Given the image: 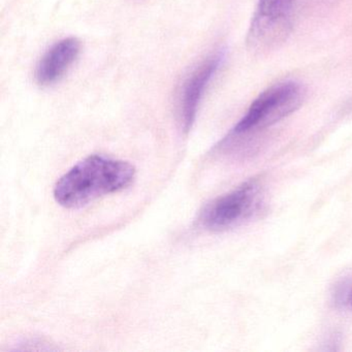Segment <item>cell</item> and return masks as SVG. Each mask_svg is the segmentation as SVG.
<instances>
[{
  "instance_id": "6da1fadb",
  "label": "cell",
  "mask_w": 352,
  "mask_h": 352,
  "mask_svg": "<svg viewBox=\"0 0 352 352\" xmlns=\"http://www.w3.org/2000/svg\"><path fill=\"white\" fill-rule=\"evenodd\" d=\"M135 178V168L129 162L88 156L57 181L55 201L67 209H79L98 197L127 188Z\"/></svg>"
},
{
  "instance_id": "7a4b0ae2",
  "label": "cell",
  "mask_w": 352,
  "mask_h": 352,
  "mask_svg": "<svg viewBox=\"0 0 352 352\" xmlns=\"http://www.w3.org/2000/svg\"><path fill=\"white\" fill-rule=\"evenodd\" d=\"M305 98L300 84L285 82L265 90L249 108L248 112L230 131V137L263 131L298 110Z\"/></svg>"
},
{
  "instance_id": "3957f363",
  "label": "cell",
  "mask_w": 352,
  "mask_h": 352,
  "mask_svg": "<svg viewBox=\"0 0 352 352\" xmlns=\"http://www.w3.org/2000/svg\"><path fill=\"white\" fill-rule=\"evenodd\" d=\"M296 0H259L247 36L249 50L265 55L287 40Z\"/></svg>"
},
{
  "instance_id": "277c9868",
  "label": "cell",
  "mask_w": 352,
  "mask_h": 352,
  "mask_svg": "<svg viewBox=\"0 0 352 352\" xmlns=\"http://www.w3.org/2000/svg\"><path fill=\"white\" fill-rule=\"evenodd\" d=\"M261 188L247 182L207 206L201 212V224L211 232H223L252 217L261 206Z\"/></svg>"
},
{
  "instance_id": "5b68a950",
  "label": "cell",
  "mask_w": 352,
  "mask_h": 352,
  "mask_svg": "<svg viewBox=\"0 0 352 352\" xmlns=\"http://www.w3.org/2000/svg\"><path fill=\"white\" fill-rule=\"evenodd\" d=\"M223 58L224 52L222 51L208 57L183 84L180 96V112L182 126L185 131H188L192 126L204 92L219 69Z\"/></svg>"
},
{
  "instance_id": "8992f818",
  "label": "cell",
  "mask_w": 352,
  "mask_h": 352,
  "mask_svg": "<svg viewBox=\"0 0 352 352\" xmlns=\"http://www.w3.org/2000/svg\"><path fill=\"white\" fill-rule=\"evenodd\" d=\"M81 49L79 40L67 38L53 45L42 57L36 69V79L40 85L55 83L75 63Z\"/></svg>"
},
{
  "instance_id": "52a82bcc",
  "label": "cell",
  "mask_w": 352,
  "mask_h": 352,
  "mask_svg": "<svg viewBox=\"0 0 352 352\" xmlns=\"http://www.w3.org/2000/svg\"><path fill=\"white\" fill-rule=\"evenodd\" d=\"M347 304L349 305L350 307H352V290L349 292V294H348Z\"/></svg>"
}]
</instances>
